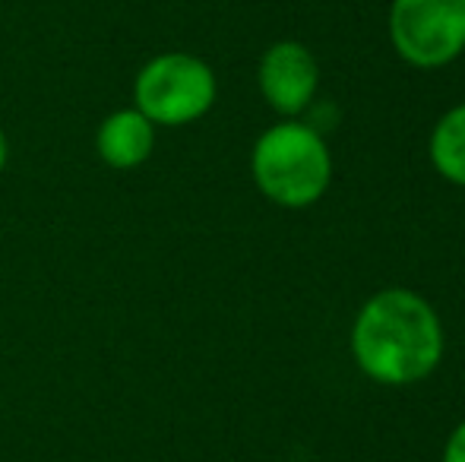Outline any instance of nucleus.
I'll list each match as a JSON object with an SVG mask.
<instances>
[{
    "label": "nucleus",
    "instance_id": "20e7f679",
    "mask_svg": "<svg viewBox=\"0 0 465 462\" xmlns=\"http://www.w3.org/2000/svg\"><path fill=\"white\" fill-rule=\"evenodd\" d=\"M386 29L405 64L447 67L465 51V0H392Z\"/></svg>",
    "mask_w": 465,
    "mask_h": 462
},
{
    "label": "nucleus",
    "instance_id": "6e6552de",
    "mask_svg": "<svg viewBox=\"0 0 465 462\" xmlns=\"http://www.w3.org/2000/svg\"><path fill=\"white\" fill-rule=\"evenodd\" d=\"M443 462H465V421L456 425V431L447 437V447H443Z\"/></svg>",
    "mask_w": 465,
    "mask_h": 462
},
{
    "label": "nucleus",
    "instance_id": "7ed1b4c3",
    "mask_svg": "<svg viewBox=\"0 0 465 462\" xmlns=\"http://www.w3.org/2000/svg\"><path fill=\"white\" fill-rule=\"evenodd\" d=\"M219 80L203 57L190 51H165L149 57L134 80V108L155 127H187L213 112Z\"/></svg>",
    "mask_w": 465,
    "mask_h": 462
},
{
    "label": "nucleus",
    "instance_id": "f03ea898",
    "mask_svg": "<svg viewBox=\"0 0 465 462\" xmlns=\"http://www.w3.org/2000/svg\"><path fill=\"white\" fill-rule=\"evenodd\" d=\"M257 191L282 210H307L332 181V155L326 140L301 117H285L257 136L251 152Z\"/></svg>",
    "mask_w": 465,
    "mask_h": 462
},
{
    "label": "nucleus",
    "instance_id": "1a4fd4ad",
    "mask_svg": "<svg viewBox=\"0 0 465 462\" xmlns=\"http://www.w3.org/2000/svg\"><path fill=\"white\" fill-rule=\"evenodd\" d=\"M6 162H10V143H6V136H4V130H0V174H4V168H6Z\"/></svg>",
    "mask_w": 465,
    "mask_h": 462
},
{
    "label": "nucleus",
    "instance_id": "f257e3e1",
    "mask_svg": "<svg viewBox=\"0 0 465 462\" xmlns=\"http://www.w3.org/2000/svg\"><path fill=\"white\" fill-rule=\"evenodd\" d=\"M447 349L440 314L411 289H383L351 323V355L380 387H411L437 370Z\"/></svg>",
    "mask_w": 465,
    "mask_h": 462
},
{
    "label": "nucleus",
    "instance_id": "39448f33",
    "mask_svg": "<svg viewBox=\"0 0 465 462\" xmlns=\"http://www.w3.org/2000/svg\"><path fill=\"white\" fill-rule=\"evenodd\" d=\"M257 86L263 102L282 117H301L317 102L320 64L301 42H276L257 64Z\"/></svg>",
    "mask_w": 465,
    "mask_h": 462
},
{
    "label": "nucleus",
    "instance_id": "423d86ee",
    "mask_svg": "<svg viewBox=\"0 0 465 462\" xmlns=\"http://www.w3.org/2000/svg\"><path fill=\"white\" fill-rule=\"evenodd\" d=\"M159 143V127L140 108H117L98 123L95 155L114 172H134L146 165Z\"/></svg>",
    "mask_w": 465,
    "mask_h": 462
},
{
    "label": "nucleus",
    "instance_id": "0eeeda50",
    "mask_svg": "<svg viewBox=\"0 0 465 462\" xmlns=\"http://www.w3.org/2000/svg\"><path fill=\"white\" fill-rule=\"evenodd\" d=\"M428 155L434 172L456 187H465V102L450 108L434 123L428 140Z\"/></svg>",
    "mask_w": 465,
    "mask_h": 462
}]
</instances>
